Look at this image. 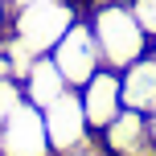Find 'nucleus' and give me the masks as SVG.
<instances>
[{"instance_id":"obj_11","label":"nucleus","mask_w":156,"mask_h":156,"mask_svg":"<svg viewBox=\"0 0 156 156\" xmlns=\"http://www.w3.org/2000/svg\"><path fill=\"white\" fill-rule=\"evenodd\" d=\"M144 119H148V140L156 144V107H152V111H148V115H144Z\"/></svg>"},{"instance_id":"obj_4","label":"nucleus","mask_w":156,"mask_h":156,"mask_svg":"<svg viewBox=\"0 0 156 156\" xmlns=\"http://www.w3.org/2000/svg\"><path fill=\"white\" fill-rule=\"evenodd\" d=\"M0 156H54L45 136V119L33 103H21L0 123Z\"/></svg>"},{"instance_id":"obj_1","label":"nucleus","mask_w":156,"mask_h":156,"mask_svg":"<svg viewBox=\"0 0 156 156\" xmlns=\"http://www.w3.org/2000/svg\"><path fill=\"white\" fill-rule=\"evenodd\" d=\"M86 21H90V33H94V41H99L103 66L127 70L132 62L148 58L152 37L144 33V25L136 21V12H132L127 0H107V4H99Z\"/></svg>"},{"instance_id":"obj_2","label":"nucleus","mask_w":156,"mask_h":156,"mask_svg":"<svg viewBox=\"0 0 156 156\" xmlns=\"http://www.w3.org/2000/svg\"><path fill=\"white\" fill-rule=\"evenodd\" d=\"M78 21V12L66 0H45V4H29V8H12V16H8V25L0 33L12 41H21L29 54H49V49L58 45V41L66 37V29Z\"/></svg>"},{"instance_id":"obj_6","label":"nucleus","mask_w":156,"mask_h":156,"mask_svg":"<svg viewBox=\"0 0 156 156\" xmlns=\"http://www.w3.org/2000/svg\"><path fill=\"white\" fill-rule=\"evenodd\" d=\"M78 99H82V111H86L90 132H103V127H107L111 119L123 111V86H119V70L103 66V70L94 74L86 86H78Z\"/></svg>"},{"instance_id":"obj_10","label":"nucleus","mask_w":156,"mask_h":156,"mask_svg":"<svg viewBox=\"0 0 156 156\" xmlns=\"http://www.w3.org/2000/svg\"><path fill=\"white\" fill-rule=\"evenodd\" d=\"M132 4V12H136V21L144 25V33L156 41V0H127Z\"/></svg>"},{"instance_id":"obj_5","label":"nucleus","mask_w":156,"mask_h":156,"mask_svg":"<svg viewBox=\"0 0 156 156\" xmlns=\"http://www.w3.org/2000/svg\"><path fill=\"white\" fill-rule=\"evenodd\" d=\"M41 119H45V136H49V148H54V156L66 152V148H74V144H82L86 136H94L90 123H86V111H82L78 90L58 94V99L41 111Z\"/></svg>"},{"instance_id":"obj_7","label":"nucleus","mask_w":156,"mask_h":156,"mask_svg":"<svg viewBox=\"0 0 156 156\" xmlns=\"http://www.w3.org/2000/svg\"><path fill=\"white\" fill-rule=\"evenodd\" d=\"M70 86H66V78H62V70L54 66V58L49 54H41L37 62L25 70V78H21V94H25V103H33L37 111H45L49 103L58 99V94H66Z\"/></svg>"},{"instance_id":"obj_14","label":"nucleus","mask_w":156,"mask_h":156,"mask_svg":"<svg viewBox=\"0 0 156 156\" xmlns=\"http://www.w3.org/2000/svg\"><path fill=\"white\" fill-rule=\"evenodd\" d=\"M148 54H152V62H156V41H152V49H148Z\"/></svg>"},{"instance_id":"obj_13","label":"nucleus","mask_w":156,"mask_h":156,"mask_svg":"<svg viewBox=\"0 0 156 156\" xmlns=\"http://www.w3.org/2000/svg\"><path fill=\"white\" fill-rule=\"evenodd\" d=\"M12 8H29V4H45V0H8Z\"/></svg>"},{"instance_id":"obj_12","label":"nucleus","mask_w":156,"mask_h":156,"mask_svg":"<svg viewBox=\"0 0 156 156\" xmlns=\"http://www.w3.org/2000/svg\"><path fill=\"white\" fill-rule=\"evenodd\" d=\"M8 16H12V4H8V0H0V29L8 25Z\"/></svg>"},{"instance_id":"obj_9","label":"nucleus","mask_w":156,"mask_h":156,"mask_svg":"<svg viewBox=\"0 0 156 156\" xmlns=\"http://www.w3.org/2000/svg\"><path fill=\"white\" fill-rule=\"evenodd\" d=\"M94 136L103 140V148H107L111 156H123V152L140 148V144H148V119H144L140 111L123 107L107 127H103V132H94Z\"/></svg>"},{"instance_id":"obj_3","label":"nucleus","mask_w":156,"mask_h":156,"mask_svg":"<svg viewBox=\"0 0 156 156\" xmlns=\"http://www.w3.org/2000/svg\"><path fill=\"white\" fill-rule=\"evenodd\" d=\"M49 58H54V66L62 70V78H66L70 90L86 86L94 74L103 70V54H99V41H94V33H90V21L78 16L70 29H66V37L49 49Z\"/></svg>"},{"instance_id":"obj_8","label":"nucleus","mask_w":156,"mask_h":156,"mask_svg":"<svg viewBox=\"0 0 156 156\" xmlns=\"http://www.w3.org/2000/svg\"><path fill=\"white\" fill-rule=\"evenodd\" d=\"M119 86H123V107L148 115L156 107V62H152V54L132 62L127 70H119Z\"/></svg>"}]
</instances>
